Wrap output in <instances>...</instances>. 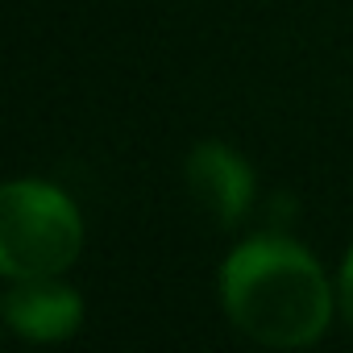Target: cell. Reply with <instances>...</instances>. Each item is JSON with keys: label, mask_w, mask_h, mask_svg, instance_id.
I'll return each mask as SVG.
<instances>
[{"label": "cell", "mask_w": 353, "mask_h": 353, "mask_svg": "<svg viewBox=\"0 0 353 353\" xmlns=\"http://www.w3.org/2000/svg\"><path fill=\"white\" fill-rule=\"evenodd\" d=\"M5 320H9L13 332H21L30 341H63V336H71L79 328L83 303L54 274L17 279V287L5 295Z\"/></svg>", "instance_id": "277c9868"}, {"label": "cell", "mask_w": 353, "mask_h": 353, "mask_svg": "<svg viewBox=\"0 0 353 353\" xmlns=\"http://www.w3.org/2000/svg\"><path fill=\"white\" fill-rule=\"evenodd\" d=\"M83 245L79 208L50 183L17 179L0 196V270L17 279H46L75 262Z\"/></svg>", "instance_id": "7a4b0ae2"}, {"label": "cell", "mask_w": 353, "mask_h": 353, "mask_svg": "<svg viewBox=\"0 0 353 353\" xmlns=\"http://www.w3.org/2000/svg\"><path fill=\"white\" fill-rule=\"evenodd\" d=\"M188 188L216 225H237L254 200V174L229 145L204 141L188 158Z\"/></svg>", "instance_id": "3957f363"}, {"label": "cell", "mask_w": 353, "mask_h": 353, "mask_svg": "<svg viewBox=\"0 0 353 353\" xmlns=\"http://www.w3.org/2000/svg\"><path fill=\"white\" fill-rule=\"evenodd\" d=\"M341 303H345V316L353 320V250H349L345 270H341Z\"/></svg>", "instance_id": "5b68a950"}, {"label": "cell", "mask_w": 353, "mask_h": 353, "mask_svg": "<svg viewBox=\"0 0 353 353\" xmlns=\"http://www.w3.org/2000/svg\"><path fill=\"white\" fill-rule=\"evenodd\" d=\"M229 320L258 345H312L332 316V291L316 258L283 237H258L233 250L221 270Z\"/></svg>", "instance_id": "6da1fadb"}]
</instances>
